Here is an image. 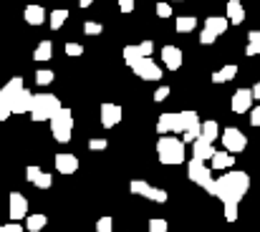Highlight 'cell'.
I'll list each match as a JSON object with an SVG mask.
<instances>
[{
  "label": "cell",
  "mask_w": 260,
  "mask_h": 232,
  "mask_svg": "<svg viewBox=\"0 0 260 232\" xmlns=\"http://www.w3.org/2000/svg\"><path fill=\"white\" fill-rule=\"evenodd\" d=\"M248 189H250V177L245 172H228V174H220L207 187V194L217 197L222 205H228V202L240 205V200L248 194Z\"/></svg>",
  "instance_id": "6da1fadb"
},
{
  "label": "cell",
  "mask_w": 260,
  "mask_h": 232,
  "mask_svg": "<svg viewBox=\"0 0 260 232\" xmlns=\"http://www.w3.org/2000/svg\"><path fill=\"white\" fill-rule=\"evenodd\" d=\"M157 156H159V161L167 164V167L184 164V159H187L184 142L177 139V137H159V142H157Z\"/></svg>",
  "instance_id": "7a4b0ae2"
},
{
  "label": "cell",
  "mask_w": 260,
  "mask_h": 232,
  "mask_svg": "<svg viewBox=\"0 0 260 232\" xmlns=\"http://www.w3.org/2000/svg\"><path fill=\"white\" fill-rule=\"evenodd\" d=\"M61 109H63V106H61V101H58L53 93H36V96H33L30 119H33V121H51Z\"/></svg>",
  "instance_id": "3957f363"
},
{
  "label": "cell",
  "mask_w": 260,
  "mask_h": 232,
  "mask_svg": "<svg viewBox=\"0 0 260 232\" xmlns=\"http://www.w3.org/2000/svg\"><path fill=\"white\" fill-rule=\"evenodd\" d=\"M48 124H51V134H53L56 142H61V144L71 142V131H74V114H71V109H61Z\"/></svg>",
  "instance_id": "277c9868"
},
{
  "label": "cell",
  "mask_w": 260,
  "mask_h": 232,
  "mask_svg": "<svg viewBox=\"0 0 260 232\" xmlns=\"http://www.w3.org/2000/svg\"><path fill=\"white\" fill-rule=\"evenodd\" d=\"M23 88H25V83H23L20 76L10 78V81L0 88V121H5V119L13 114V98H15Z\"/></svg>",
  "instance_id": "5b68a950"
},
{
  "label": "cell",
  "mask_w": 260,
  "mask_h": 232,
  "mask_svg": "<svg viewBox=\"0 0 260 232\" xmlns=\"http://www.w3.org/2000/svg\"><path fill=\"white\" fill-rule=\"evenodd\" d=\"M179 119H182V142L194 144L202 137V121L197 111H179Z\"/></svg>",
  "instance_id": "8992f818"
},
{
  "label": "cell",
  "mask_w": 260,
  "mask_h": 232,
  "mask_svg": "<svg viewBox=\"0 0 260 232\" xmlns=\"http://www.w3.org/2000/svg\"><path fill=\"white\" fill-rule=\"evenodd\" d=\"M187 174H189V179L194 182V184H200V187H210L215 179H212V167H207V161H202V159H189V164H187Z\"/></svg>",
  "instance_id": "52a82bcc"
},
{
  "label": "cell",
  "mask_w": 260,
  "mask_h": 232,
  "mask_svg": "<svg viewBox=\"0 0 260 232\" xmlns=\"http://www.w3.org/2000/svg\"><path fill=\"white\" fill-rule=\"evenodd\" d=\"M129 189H132V194H139V197H147V200H152V202H159V205H165L167 200H170V194H167V189H159V187H152L149 182H144V179H134L132 184H129Z\"/></svg>",
  "instance_id": "ba28073f"
},
{
  "label": "cell",
  "mask_w": 260,
  "mask_h": 232,
  "mask_svg": "<svg viewBox=\"0 0 260 232\" xmlns=\"http://www.w3.org/2000/svg\"><path fill=\"white\" fill-rule=\"evenodd\" d=\"M220 139H222L225 152H230V154H240V152L248 147V139H245V134H243L238 126H228Z\"/></svg>",
  "instance_id": "9c48e42d"
},
{
  "label": "cell",
  "mask_w": 260,
  "mask_h": 232,
  "mask_svg": "<svg viewBox=\"0 0 260 232\" xmlns=\"http://www.w3.org/2000/svg\"><path fill=\"white\" fill-rule=\"evenodd\" d=\"M8 212H10V220L13 222H20L28 217V200L20 194V192H10V200H8Z\"/></svg>",
  "instance_id": "30bf717a"
},
{
  "label": "cell",
  "mask_w": 260,
  "mask_h": 232,
  "mask_svg": "<svg viewBox=\"0 0 260 232\" xmlns=\"http://www.w3.org/2000/svg\"><path fill=\"white\" fill-rule=\"evenodd\" d=\"M132 71H134L139 78H144V81H159V78H162V69H159L152 58H142V61H137V63L132 66Z\"/></svg>",
  "instance_id": "8fae6325"
},
{
  "label": "cell",
  "mask_w": 260,
  "mask_h": 232,
  "mask_svg": "<svg viewBox=\"0 0 260 232\" xmlns=\"http://www.w3.org/2000/svg\"><path fill=\"white\" fill-rule=\"evenodd\" d=\"M253 88H238L235 93H233V101H230V106H233V111L235 114H248V111H253Z\"/></svg>",
  "instance_id": "7c38bea8"
},
{
  "label": "cell",
  "mask_w": 260,
  "mask_h": 232,
  "mask_svg": "<svg viewBox=\"0 0 260 232\" xmlns=\"http://www.w3.org/2000/svg\"><path fill=\"white\" fill-rule=\"evenodd\" d=\"M157 134H162V137L182 134V119H179V114H162L157 119Z\"/></svg>",
  "instance_id": "4fadbf2b"
},
{
  "label": "cell",
  "mask_w": 260,
  "mask_h": 232,
  "mask_svg": "<svg viewBox=\"0 0 260 232\" xmlns=\"http://www.w3.org/2000/svg\"><path fill=\"white\" fill-rule=\"evenodd\" d=\"M124 111L119 104H101V126L104 129H114L119 121H121Z\"/></svg>",
  "instance_id": "5bb4252c"
},
{
  "label": "cell",
  "mask_w": 260,
  "mask_h": 232,
  "mask_svg": "<svg viewBox=\"0 0 260 232\" xmlns=\"http://www.w3.org/2000/svg\"><path fill=\"white\" fill-rule=\"evenodd\" d=\"M33 96L28 88H23L15 98H13V114H30L33 111Z\"/></svg>",
  "instance_id": "9a60e30c"
},
{
  "label": "cell",
  "mask_w": 260,
  "mask_h": 232,
  "mask_svg": "<svg viewBox=\"0 0 260 232\" xmlns=\"http://www.w3.org/2000/svg\"><path fill=\"white\" fill-rule=\"evenodd\" d=\"M162 61H165L167 71H179V66H182V51L177 46H165L162 48Z\"/></svg>",
  "instance_id": "2e32d148"
},
{
  "label": "cell",
  "mask_w": 260,
  "mask_h": 232,
  "mask_svg": "<svg viewBox=\"0 0 260 232\" xmlns=\"http://www.w3.org/2000/svg\"><path fill=\"white\" fill-rule=\"evenodd\" d=\"M215 154H217V149H215L210 142H205L202 137L192 144V156H194V159H202V161H207V159H210V161H212V156Z\"/></svg>",
  "instance_id": "e0dca14e"
},
{
  "label": "cell",
  "mask_w": 260,
  "mask_h": 232,
  "mask_svg": "<svg viewBox=\"0 0 260 232\" xmlns=\"http://www.w3.org/2000/svg\"><path fill=\"white\" fill-rule=\"evenodd\" d=\"M56 169L61 174H76L79 172V159L74 154H56Z\"/></svg>",
  "instance_id": "ac0fdd59"
},
{
  "label": "cell",
  "mask_w": 260,
  "mask_h": 232,
  "mask_svg": "<svg viewBox=\"0 0 260 232\" xmlns=\"http://www.w3.org/2000/svg\"><path fill=\"white\" fill-rule=\"evenodd\" d=\"M23 18H25L28 25H43V23H46V10H43L41 5H25Z\"/></svg>",
  "instance_id": "d6986e66"
},
{
  "label": "cell",
  "mask_w": 260,
  "mask_h": 232,
  "mask_svg": "<svg viewBox=\"0 0 260 232\" xmlns=\"http://www.w3.org/2000/svg\"><path fill=\"white\" fill-rule=\"evenodd\" d=\"M228 20L233 25H240L245 20V8H243L240 0H228Z\"/></svg>",
  "instance_id": "ffe728a7"
},
{
  "label": "cell",
  "mask_w": 260,
  "mask_h": 232,
  "mask_svg": "<svg viewBox=\"0 0 260 232\" xmlns=\"http://www.w3.org/2000/svg\"><path fill=\"white\" fill-rule=\"evenodd\" d=\"M228 18H222V15H210L207 20H205V30H210L212 36H222L225 30H228Z\"/></svg>",
  "instance_id": "44dd1931"
},
{
  "label": "cell",
  "mask_w": 260,
  "mask_h": 232,
  "mask_svg": "<svg viewBox=\"0 0 260 232\" xmlns=\"http://www.w3.org/2000/svg\"><path fill=\"white\" fill-rule=\"evenodd\" d=\"M235 76H238V66L235 63H228V66H222L220 71L212 74V83H228V81H233Z\"/></svg>",
  "instance_id": "7402d4cb"
},
{
  "label": "cell",
  "mask_w": 260,
  "mask_h": 232,
  "mask_svg": "<svg viewBox=\"0 0 260 232\" xmlns=\"http://www.w3.org/2000/svg\"><path fill=\"white\" fill-rule=\"evenodd\" d=\"M235 164V156L230 154V152H217V154L212 156V169H217V172H228L230 167Z\"/></svg>",
  "instance_id": "603a6c76"
},
{
  "label": "cell",
  "mask_w": 260,
  "mask_h": 232,
  "mask_svg": "<svg viewBox=\"0 0 260 232\" xmlns=\"http://www.w3.org/2000/svg\"><path fill=\"white\" fill-rule=\"evenodd\" d=\"M217 137H222V131H220L217 121H212V119H210V121H202V139L212 144Z\"/></svg>",
  "instance_id": "cb8c5ba5"
},
{
  "label": "cell",
  "mask_w": 260,
  "mask_h": 232,
  "mask_svg": "<svg viewBox=\"0 0 260 232\" xmlns=\"http://www.w3.org/2000/svg\"><path fill=\"white\" fill-rule=\"evenodd\" d=\"M48 225V217L46 215H28L25 217V230L28 232H41Z\"/></svg>",
  "instance_id": "d4e9b609"
},
{
  "label": "cell",
  "mask_w": 260,
  "mask_h": 232,
  "mask_svg": "<svg viewBox=\"0 0 260 232\" xmlns=\"http://www.w3.org/2000/svg\"><path fill=\"white\" fill-rule=\"evenodd\" d=\"M174 28H177V33H192V30L197 28V18H192V15H182V18L174 20Z\"/></svg>",
  "instance_id": "484cf974"
},
{
  "label": "cell",
  "mask_w": 260,
  "mask_h": 232,
  "mask_svg": "<svg viewBox=\"0 0 260 232\" xmlns=\"http://www.w3.org/2000/svg\"><path fill=\"white\" fill-rule=\"evenodd\" d=\"M51 56H53V43L51 41H41L36 46V51H33V58L36 61H48Z\"/></svg>",
  "instance_id": "4316f807"
},
{
  "label": "cell",
  "mask_w": 260,
  "mask_h": 232,
  "mask_svg": "<svg viewBox=\"0 0 260 232\" xmlns=\"http://www.w3.org/2000/svg\"><path fill=\"white\" fill-rule=\"evenodd\" d=\"M258 53H260V30H250L248 46H245V56H258Z\"/></svg>",
  "instance_id": "83f0119b"
},
{
  "label": "cell",
  "mask_w": 260,
  "mask_h": 232,
  "mask_svg": "<svg viewBox=\"0 0 260 232\" xmlns=\"http://www.w3.org/2000/svg\"><path fill=\"white\" fill-rule=\"evenodd\" d=\"M48 20H51V28H53V30H58V28H61L66 20H69V10H63V8H56V10L51 13V18H48Z\"/></svg>",
  "instance_id": "f1b7e54d"
},
{
  "label": "cell",
  "mask_w": 260,
  "mask_h": 232,
  "mask_svg": "<svg viewBox=\"0 0 260 232\" xmlns=\"http://www.w3.org/2000/svg\"><path fill=\"white\" fill-rule=\"evenodd\" d=\"M144 56H142V51H139V46H126L124 48V61H126V66H134L137 61H142Z\"/></svg>",
  "instance_id": "f546056e"
},
{
  "label": "cell",
  "mask_w": 260,
  "mask_h": 232,
  "mask_svg": "<svg viewBox=\"0 0 260 232\" xmlns=\"http://www.w3.org/2000/svg\"><path fill=\"white\" fill-rule=\"evenodd\" d=\"M38 189H51V184H53V177L48 174V172H41L38 177H36V182H33Z\"/></svg>",
  "instance_id": "4dcf8cb0"
},
{
  "label": "cell",
  "mask_w": 260,
  "mask_h": 232,
  "mask_svg": "<svg viewBox=\"0 0 260 232\" xmlns=\"http://www.w3.org/2000/svg\"><path fill=\"white\" fill-rule=\"evenodd\" d=\"M96 232H114V220H111L109 215L99 217V220H96Z\"/></svg>",
  "instance_id": "1f68e13d"
},
{
  "label": "cell",
  "mask_w": 260,
  "mask_h": 232,
  "mask_svg": "<svg viewBox=\"0 0 260 232\" xmlns=\"http://www.w3.org/2000/svg\"><path fill=\"white\" fill-rule=\"evenodd\" d=\"M36 83L38 86H48V83H53V71H36Z\"/></svg>",
  "instance_id": "d6a6232c"
},
{
  "label": "cell",
  "mask_w": 260,
  "mask_h": 232,
  "mask_svg": "<svg viewBox=\"0 0 260 232\" xmlns=\"http://www.w3.org/2000/svg\"><path fill=\"white\" fill-rule=\"evenodd\" d=\"M167 230H170L167 220H162V217H154V220H149V232H167Z\"/></svg>",
  "instance_id": "836d02e7"
},
{
  "label": "cell",
  "mask_w": 260,
  "mask_h": 232,
  "mask_svg": "<svg viewBox=\"0 0 260 232\" xmlns=\"http://www.w3.org/2000/svg\"><path fill=\"white\" fill-rule=\"evenodd\" d=\"M101 30H104V25L96 23V20H86V23H84V33H86V36H99Z\"/></svg>",
  "instance_id": "e575fe53"
},
{
  "label": "cell",
  "mask_w": 260,
  "mask_h": 232,
  "mask_svg": "<svg viewBox=\"0 0 260 232\" xmlns=\"http://www.w3.org/2000/svg\"><path fill=\"white\" fill-rule=\"evenodd\" d=\"M225 220L228 222H235L238 220V202H228L225 205Z\"/></svg>",
  "instance_id": "d590c367"
},
{
  "label": "cell",
  "mask_w": 260,
  "mask_h": 232,
  "mask_svg": "<svg viewBox=\"0 0 260 232\" xmlns=\"http://www.w3.org/2000/svg\"><path fill=\"white\" fill-rule=\"evenodd\" d=\"M41 172H43L41 167H36V164H30V167H25V179H28V182L33 184V182H36V177H38Z\"/></svg>",
  "instance_id": "8d00e7d4"
},
{
  "label": "cell",
  "mask_w": 260,
  "mask_h": 232,
  "mask_svg": "<svg viewBox=\"0 0 260 232\" xmlns=\"http://www.w3.org/2000/svg\"><path fill=\"white\" fill-rule=\"evenodd\" d=\"M157 15L159 18H170L172 15V5L170 3H157Z\"/></svg>",
  "instance_id": "74e56055"
},
{
  "label": "cell",
  "mask_w": 260,
  "mask_h": 232,
  "mask_svg": "<svg viewBox=\"0 0 260 232\" xmlns=\"http://www.w3.org/2000/svg\"><path fill=\"white\" fill-rule=\"evenodd\" d=\"M215 41H217V36H212L210 30H205V28H202V33H200V43H202V46H212Z\"/></svg>",
  "instance_id": "f35d334b"
},
{
  "label": "cell",
  "mask_w": 260,
  "mask_h": 232,
  "mask_svg": "<svg viewBox=\"0 0 260 232\" xmlns=\"http://www.w3.org/2000/svg\"><path fill=\"white\" fill-rule=\"evenodd\" d=\"M139 51H142V56H144V58H152L154 43H152V41H142V43H139Z\"/></svg>",
  "instance_id": "ab89813d"
},
{
  "label": "cell",
  "mask_w": 260,
  "mask_h": 232,
  "mask_svg": "<svg viewBox=\"0 0 260 232\" xmlns=\"http://www.w3.org/2000/svg\"><path fill=\"white\" fill-rule=\"evenodd\" d=\"M66 53L76 58V56H81V53H84V46H81V43H66Z\"/></svg>",
  "instance_id": "60d3db41"
},
{
  "label": "cell",
  "mask_w": 260,
  "mask_h": 232,
  "mask_svg": "<svg viewBox=\"0 0 260 232\" xmlns=\"http://www.w3.org/2000/svg\"><path fill=\"white\" fill-rule=\"evenodd\" d=\"M106 147H109L106 139H91V142H88V149H91V152H101V149H106Z\"/></svg>",
  "instance_id": "b9f144b4"
},
{
  "label": "cell",
  "mask_w": 260,
  "mask_h": 232,
  "mask_svg": "<svg viewBox=\"0 0 260 232\" xmlns=\"http://www.w3.org/2000/svg\"><path fill=\"white\" fill-rule=\"evenodd\" d=\"M167 96H170V86H159V88L154 91V101H157V104H159V101H165Z\"/></svg>",
  "instance_id": "7bdbcfd3"
},
{
  "label": "cell",
  "mask_w": 260,
  "mask_h": 232,
  "mask_svg": "<svg viewBox=\"0 0 260 232\" xmlns=\"http://www.w3.org/2000/svg\"><path fill=\"white\" fill-rule=\"evenodd\" d=\"M134 5H137V0H119V10L121 13H132Z\"/></svg>",
  "instance_id": "ee69618b"
},
{
  "label": "cell",
  "mask_w": 260,
  "mask_h": 232,
  "mask_svg": "<svg viewBox=\"0 0 260 232\" xmlns=\"http://www.w3.org/2000/svg\"><path fill=\"white\" fill-rule=\"evenodd\" d=\"M3 232H25V230H23L20 222H8V225H3Z\"/></svg>",
  "instance_id": "f6af8a7d"
},
{
  "label": "cell",
  "mask_w": 260,
  "mask_h": 232,
  "mask_svg": "<svg viewBox=\"0 0 260 232\" xmlns=\"http://www.w3.org/2000/svg\"><path fill=\"white\" fill-rule=\"evenodd\" d=\"M250 124H253V126H260V106H255V109L250 111Z\"/></svg>",
  "instance_id": "bcb514c9"
},
{
  "label": "cell",
  "mask_w": 260,
  "mask_h": 232,
  "mask_svg": "<svg viewBox=\"0 0 260 232\" xmlns=\"http://www.w3.org/2000/svg\"><path fill=\"white\" fill-rule=\"evenodd\" d=\"M253 96H255V98H260V81L253 86Z\"/></svg>",
  "instance_id": "7dc6e473"
},
{
  "label": "cell",
  "mask_w": 260,
  "mask_h": 232,
  "mask_svg": "<svg viewBox=\"0 0 260 232\" xmlns=\"http://www.w3.org/2000/svg\"><path fill=\"white\" fill-rule=\"evenodd\" d=\"M91 3H93V0H79V5H81V8H88Z\"/></svg>",
  "instance_id": "c3c4849f"
},
{
  "label": "cell",
  "mask_w": 260,
  "mask_h": 232,
  "mask_svg": "<svg viewBox=\"0 0 260 232\" xmlns=\"http://www.w3.org/2000/svg\"><path fill=\"white\" fill-rule=\"evenodd\" d=\"M0 232H3V227H0Z\"/></svg>",
  "instance_id": "681fc988"
}]
</instances>
